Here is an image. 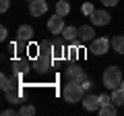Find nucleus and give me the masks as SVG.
Returning a JSON list of instances; mask_svg holds the SVG:
<instances>
[{"label":"nucleus","instance_id":"obj_21","mask_svg":"<svg viewBox=\"0 0 124 116\" xmlns=\"http://www.w3.org/2000/svg\"><path fill=\"white\" fill-rule=\"evenodd\" d=\"M19 114H23V116H33V114H35V108H33V106H23L21 110H19Z\"/></svg>","mask_w":124,"mask_h":116},{"label":"nucleus","instance_id":"obj_14","mask_svg":"<svg viewBox=\"0 0 124 116\" xmlns=\"http://www.w3.org/2000/svg\"><path fill=\"white\" fill-rule=\"evenodd\" d=\"M13 71L23 75V73L29 71V62H27L25 58H13Z\"/></svg>","mask_w":124,"mask_h":116},{"label":"nucleus","instance_id":"obj_29","mask_svg":"<svg viewBox=\"0 0 124 116\" xmlns=\"http://www.w3.org/2000/svg\"><path fill=\"white\" fill-rule=\"evenodd\" d=\"M120 87H122V89H124V79H122V83H120Z\"/></svg>","mask_w":124,"mask_h":116},{"label":"nucleus","instance_id":"obj_8","mask_svg":"<svg viewBox=\"0 0 124 116\" xmlns=\"http://www.w3.org/2000/svg\"><path fill=\"white\" fill-rule=\"evenodd\" d=\"M29 13L33 15V17L46 15L48 13V2H46V0H33V2H29Z\"/></svg>","mask_w":124,"mask_h":116},{"label":"nucleus","instance_id":"obj_19","mask_svg":"<svg viewBox=\"0 0 124 116\" xmlns=\"http://www.w3.org/2000/svg\"><path fill=\"white\" fill-rule=\"evenodd\" d=\"M97 112H99L101 116H114V114H116V104H114V102H112V104H106V106H101Z\"/></svg>","mask_w":124,"mask_h":116},{"label":"nucleus","instance_id":"obj_26","mask_svg":"<svg viewBox=\"0 0 124 116\" xmlns=\"http://www.w3.org/2000/svg\"><path fill=\"white\" fill-rule=\"evenodd\" d=\"M81 85H83V89H85V91H89V89H91V85H93V83H91L89 79H85V81H83Z\"/></svg>","mask_w":124,"mask_h":116},{"label":"nucleus","instance_id":"obj_24","mask_svg":"<svg viewBox=\"0 0 124 116\" xmlns=\"http://www.w3.org/2000/svg\"><path fill=\"white\" fill-rule=\"evenodd\" d=\"M8 6H10V0H0V10H2V13H6Z\"/></svg>","mask_w":124,"mask_h":116},{"label":"nucleus","instance_id":"obj_18","mask_svg":"<svg viewBox=\"0 0 124 116\" xmlns=\"http://www.w3.org/2000/svg\"><path fill=\"white\" fill-rule=\"evenodd\" d=\"M112 48L118 54H124V35H114L112 37Z\"/></svg>","mask_w":124,"mask_h":116},{"label":"nucleus","instance_id":"obj_28","mask_svg":"<svg viewBox=\"0 0 124 116\" xmlns=\"http://www.w3.org/2000/svg\"><path fill=\"white\" fill-rule=\"evenodd\" d=\"M2 114H4V116H10V114H15V110H13V108H10V110H4V112H2Z\"/></svg>","mask_w":124,"mask_h":116},{"label":"nucleus","instance_id":"obj_16","mask_svg":"<svg viewBox=\"0 0 124 116\" xmlns=\"http://www.w3.org/2000/svg\"><path fill=\"white\" fill-rule=\"evenodd\" d=\"M112 102H114L116 106H122V104H124V89H122V87L112 89Z\"/></svg>","mask_w":124,"mask_h":116},{"label":"nucleus","instance_id":"obj_2","mask_svg":"<svg viewBox=\"0 0 124 116\" xmlns=\"http://www.w3.org/2000/svg\"><path fill=\"white\" fill-rule=\"evenodd\" d=\"M62 95H64V99H66V102L77 104V102H83L85 89H83V85L77 83V81H68V83L64 85V89H62Z\"/></svg>","mask_w":124,"mask_h":116},{"label":"nucleus","instance_id":"obj_15","mask_svg":"<svg viewBox=\"0 0 124 116\" xmlns=\"http://www.w3.org/2000/svg\"><path fill=\"white\" fill-rule=\"evenodd\" d=\"M6 99H8L10 104H19V102H21V89L10 87V89L6 91Z\"/></svg>","mask_w":124,"mask_h":116},{"label":"nucleus","instance_id":"obj_9","mask_svg":"<svg viewBox=\"0 0 124 116\" xmlns=\"http://www.w3.org/2000/svg\"><path fill=\"white\" fill-rule=\"evenodd\" d=\"M33 27H29V25H21L19 27V31H17V40H21V41H25V44H29L31 40H33Z\"/></svg>","mask_w":124,"mask_h":116},{"label":"nucleus","instance_id":"obj_6","mask_svg":"<svg viewBox=\"0 0 124 116\" xmlns=\"http://www.w3.org/2000/svg\"><path fill=\"white\" fill-rule=\"evenodd\" d=\"M110 13H108V10H93L91 13V23L95 27H103V25H108V23H110Z\"/></svg>","mask_w":124,"mask_h":116},{"label":"nucleus","instance_id":"obj_17","mask_svg":"<svg viewBox=\"0 0 124 116\" xmlns=\"http://www.w3.org/2000/svg\"><path fill=\"white\" fill-rule=\"evenodd\" d=\"M56 13L62 15V17H66L70 13V4H68V0H58L56 2Z\"/></svg>","mask_w":124,"mask_h":116},{"label":"nucleus","instance_id":"obj_30","mask_svg":"<svg viewBox=\"0 0 124 116\" xmlns=\"http://www.w3.org/2000/svg\"><path fill=\"white\" fill-rule=\"evenodd\" d=\"M27 2H33V0H27Z\"/></svg>","mask_w":124,"mask_h":116},{"label":"nucleus","instance_id":"obj_1","mask_svg":"<svg viewBox=\"0 0 124 116\" xmlns=\"http://www.w3.org/2000/svg\"><path fill=\"white\" fill-rule=\"evenodd\" d=\"M54 41L52 40H46L39 44V50H37V56L33 60V68L37 73H48L54 64Z\"/></svg>","mask_w":124,"mask_h":116},{"label":"nucleus","instance_id":"obj_25","mask_svg":"<svg viewBox=\"0 0 124 116\" xmlns=\"http://www.w3.org/2000/svg\"><path fill=\"white\" fill-rule=\"evenodd\" d=\"M99 2H101L103 6H116L118 4V0H99Z\"/></svg>","mask_w":124,"mask_h":116},{"label":"nucleus","instance_id":"obj_13","mask_svg":"<svg viewBox=\"0 0 124 116\" xmlns=\"http://www.w3.org/2000/svg\"><path fill=\"white\" fill-rule=\"evenodd\" d=\"M60 35H62V40H64V41L70 44V41L79 40V29H77V27H64V31H62Z\"/></svg>","mask_w":124,"mask_h":116},{"label":"nucleus","instance_id":"obj_22","mask_svg":"<svg viewBox=\"0 0 124 116\" xmlns=\"http://www.w3.org/2000/svg\"><path fill=\"white\" fill-rule=\"evenodd\" d=\"M81 10H83V15H89V17H91V13L95 10V6H93V2H85Z\"/></svg>","mask_w":124,"mask_h":116},{"label":"nucleus","instance_id":"obj_4","mask_svg":"<svg viewBox=\"0 0 124 116\" xmlns=\"http://www.w3.org/2000/svg\"><path fill=\"white\" fill-rule=\"evenodd\" d=\"M108 50H110V40H108V37H95V40L91 41L89 52L95 54V56H103Z\"/></svg>","mask_w":124,"mask_h":116},{"label":"nucleus","instance_id":"obj_11","mask_svg":"<svg viewBox=\"0 0 124 116\" xmlns=\"http://www.w3.org/2000/svg\"><path fill=\"white\" fill-rule=\"evenodd\" d=\"M79 40L81 41H93V40H95V29H93L91 25L79 27Z\"/></svg>","mask_w":124,"mask_h":116},{"label":"nucleus","instance_id":"obj_23","mask_svg":"<svg viewBox=\"0 0 124 116\" xmlns=\"http://www.w3.org/2000/svg\"><path fill=\"white\" fill-rule=\"evenodd\" d=\"M97 98H99V104H101V106L112 104V95H108V93H101V95H97Z\"/></svg>","mask_w":124,"mask_h":116},{"label":"nucleus","instance_id":"obj_12","mask_svg":"<svg viewBox=\"0 0 124 116\" xmlns=\"http://www.w3.org/2000/svg\"><path fill=\"white\" fill-rule=\"evenodd\" d=\"M52 41H54V58H56V60H62L64 54H66L64 40H62V37H56V40H52Z\"/></svg>","mask_w":124,"mask_h":116},{"label":"nucleus","instance_id":"obj_5","mask_svg":"<svg viewBox=\"0 0 124 116\" xmlns=\"http://www.w3.org/2000/svg\"><path fill=\"white\" fill-rule=\"evenodd\" d=\"M48 31L50 33H54V35H60L62 31H64V17L62 15H52L50 17V21H48Z\"/></svg>","mask_w":124,"mask_h":116},{"label":"nucleus","instance_id":"obj_10","mask_svg":"<svg viewBox=\"0 0 124 116\" xmlns=\"http://www.w3.org/2000/svg\"><path fill=\"white\" fill-rule=\"evenodd\" d=\"M83 106H85V110L95 112V110L101 108V104H99V98H97V95H85V98H83Z\"/></svg>","mask_w":124,"mask_h":116},{"label":"nucleus","instance_id":"obj_27","mask_svg":"<svg viewBox=\"0 0 124 116\" xmlns=\"http://www.w3.org/2000/svg\"><path fill=\"white\" fill-rule=\"evenodd\" d=\"M8 31H6V27H0V40H6Z\"/></svg>","mask_w":124,"mask_h":116},{"label":"nucleus","instance_id":"obj_20","mask_svg":"<svg viewBox=\"0 0 124 116\" xmlns=\"http://www.w3.org/2000/svg\"><path fill=\"white\" fill-rule=\"evenodd\" d=\"M0 87H2V91H8L10 87H15V81L8 79L6 75H0Z\"/></svg>","mask_w":124,"mask_h":116},{"label":"nucleus","instance_id":"obj_7","mask_svg":"<svg viewBox=\"0 0 124 116\" xmlns=\"http://www.w3.org/2000/svg\"><path fill=\"white\" fill-rule=\"evenodd\" d=\"M66 77H68V81H77V83H83V81L87 79L85 71L81 66H77V64H72V66L66 68Z\"/></svg>","mask_w":124,"mask_h":116},{"label":"nucleus","instance_id":"obj_3","mask_svg":"<svg viewBox=\"0 0 124 116\" xmlns=\"http://www.w3.org/2000/svg\"><path fill=\"white\" fill-rule=\"evenodd\" d=\"M103 85H106L108 89H116V87H120V83H122V71H120L118 66H108L106 71H103Z\"/></svg>","mask_w":124,"mask_h":116}]
</instances>
